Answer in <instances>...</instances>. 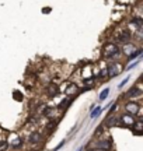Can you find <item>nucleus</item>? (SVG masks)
<instances>
[{"mask_svg": "<svg viewBox=\"0 0 143 151\" xmlns=\"http://www.w3.org/2000/svg\"><path fill=\"white\" fill-rule=\"evenodd\" d=\"M138 63H139V60H138V62H135V63H132V65H129L126 70H131V69H133V67H136V66H138Z\"/></svg>", "mask_w": 143, "mask_h": 151, "instance_id": "4be33fe9", "label": "nucleus"}, {"mask_svg": "<svg viewBox=\"0 0 143 151\" xmlns=\"http://www.w3.org/2000/svg\"><path fill=\"white\" fill-rule=\"evenodd\" d=\"M132 132L135 133L136 136H140L143 133V122L142 119H138V120H135V123L132 124Z\"/></svg>", "mask_w": 143, "mask_h": 151, "instance_id": "1a4fd4ad", "label": "nucleus"}, {"mask_svg": "<svg viewBox=\"0 0 143 151\" xmlns=\"http://www.w3.org/2000/svg\"><path fill=\"white\" fill-rule=\"evenodd\" d=\"M79 151H83V148H79Z\"/></svg>", "mask_w": 143, "mask_h": 151, "instance_id": "5701e85b", "label": "nucleus"}, {"mask_svg": "<svg viewBox=\"0 0 143 151\" xmlns=\"http://www.w3.org/2000/svg\"><path fill=\"white\" fill-rule=\"evenodd\" d=\"M140 53H142V49L139 48V49H136V50H135V52H132V53L129 55V56H128V62H131V60H133V59H136V58H138V56H140Z\"/></svg>", "mask_w": 143, "mask_h": 151, "instance_id": "f3484780", "label": "nucleus"}, {"mask_svg": "<svg viewBox=\"0 0 143 151\" xmlns=\"http://www.w3.org/2000/svg\"><path fill=\"white\" fill-rule=\"evenodd\" d=\"M87 151H95V150H87Z\"/></svg>", "mask_w": 143, "mask_h": 151, "instance_id": "b1692460", "label": "nucleus"}, {"mask_svg": "<svg viewBox=\"0 0 143 151\" xmlns=\"http://www.w3.org/2000/svg\"><path fill=\"white\" fill-rule=\"evenodd\" d=\"M136 48H138V46H136V45H131V43L129 42H126V43H124V48L121 49V52H124V53L126 55V56H129V55L132 53V52H135V50H136Z\"/></svg>", "mask_w": 143, "mask_h": 151, "instance_id": "9b49d317", "label": "nucleus"}, {"mask_svg": "<svg viewBox=\"0 0 143 151\" xmlns=\"http://www.w3.org/2000/svg\"><path fill=\"white\" fill-rule=\"evenodd\" d=\"M116 42L119 43H126V42H131V39H132V32L129 31V29H126V28H124V29H121L119 32L116 34Z\"/></svg>", "mask_w": 143, "mask_h": 151, "instance_id": "39448f33", "label": "nucleus"}, {"mask_svg": "<svg viewBox=\"0 0 143 151\" xmlns=\"http://www.w3.org/2000/svg\"><path fill=\"white\" fill-rule=\"evenodd\" d=\"M65 92H66L67 95H74V94L79 92V87H77L74 83H72V84H69V87L66 88V91Z\"/></svg>", "mask_w": 143, "mask_h": 151, "instance_id": "ddd939ff", "label": "nucleus"}, {"mask_svg": "<svg viewBox=\"0 0 143 151\" xmlns=\"http://www.w3.org/2000/svg\"><path fill=\"white\" fill-rule=\"evenodd\" d=\"M105 126H107V127H115V126H119V118H118V116H114V115H108V119H107Z\"/></svg>", "mask_w": 143, "mask_h": 151, "instance_id": "9d476101", "label": "nucleus"}, {"mask_svg": "<svg viewBox=\"0 0 143 151\" xmlns=\"http://www.w3.org/2000/svg\"><path fill=\"white\" fill-rule=\"evenodd\" d=\"M94 148H97V151H112V144L108 139H100L94 143Z\"/></svg>", "mask_w": 143, "mask_h": 151, "instance_id": "423d86ee", "label": "nucleus"}, {"mask_svg": "<svg viewBox=\"0 0 143 151\" xmlns=\"http://www.w3.org/2000/svg\"><path fill=\"white\" fill-rule=\"evenodd\" d=\"M9 148V143L7 141H0V151H4Z\"/></svg>", "mask_w": 143, "mask_h": 151, "instance_id": "6ab92c4d", "label": "nucleus"}, {"mask_svg": "<svg viewBox=\"0 0 143 151\" xmlns=\"http://www.w3.org/2000/svg\"><path fill=\"white\" fill-rule=\"evenodd\" d=\"M41 141H42V134L39 132H34V133L28 136V143L30 144H39Z\"/></svg>", "mask_w": 143, "mask_h": 151, "instance_id": "6e6552de", "label": "nucleus"}, {"mask_svg": "<svg viewBox=\"0 0 143 151\" xmlns=\"http://www.w3.org/2000/svg\"><path fill=\"white\" fill-rule=\"evenodd\" d=\"M69 102H72V99H69V98H65V99H63V101H62V102L58 105V109H59V111L66 109L67 106H69Z\"/></svg>", "mask_w": 143, "mask_h": 151, "instance_id": "2eb2a0df", "label": "nucleus"}, {"mask_svg": "<svg viewBox=\"0 0 143 151\" xmlns=\"http://www.w3.org/2000/svg\"><path fill=\"white\" fill-rule=\"evenodd\" d=\"M108 94H110V88H104V90L101 91V94L98 95V99L100 101H104L105 98L108 97Z\"/></svg>", "mask_w": 143, "mask_h": 151, "instance_id": "a211bd4d", "label": "nucleus"}, {"mask_svg": "<svg viewBox=\"0 0 143 151\" xmlns=\"http://www.w3.org/2000/svg\"><path fill=\"white\" fill-rule=\"evenodd\" d=\"M118 118H119V124H122L124 127H132V124L135 123V120H136L133 115H131V113H128V112L119 115Z\"/></svg>", "mask_w": 143, "mask_h": 151, "instance_id": "20e7f679", "label": "nucleus"}, {"mask_svg": "<svg viewBox=\"0 0 143 151\" xmlns=\"http://www.w3.org/2000/svg\"><path fill=\"white\" fill-rule=\"evenodd\" d=\"M103 56L110 62H118L121 56V48L114 42H107L103 48Z\"/></svg>", "mask_w": 143, "mask_h": 151, "instance_id": "f257e3e1", "label": "nucleus"}, {"mask_svg": "<svg viewBox=\"0 0 143 151\" xmlns=\"http://www.w3.org/2000/svg\"><path fill=\"white\" fill-rule=\"evenodd\" d=\"M46 92H48V95H49L51 98H55L56 95L59 94V88H58L56 84H49L48 88H46Z\"/></svg>", "mask_w": 143, "mask_h": 151, "instance_id": "f8f14e48", "label": "nucleus"}, {"mask_svg": "<svg viewBox=\"0 0 143 151\" xmlns=\"http://www.w3.org/2000/svg\"><path fill=\"white\" fill-rule=\"evenodd\" d=\"M90 78V77H94V74H93V71H91V67L88 66V67H84L83 69V78Z\"/></svg>", "mask_w": 143, "mask_h": 151, "instance_id": "dca6fc26", "label": "nucleus"}, {"mask_svg": "<svg viewBox=\"0 0 143 151\" xmlns=\"http://www.w3.org/2000/svg\"><path fill=\"white\" fill-rule=\"evenodd\" d=\"M128 81H129V77H126V78H125V80L122 81V83H119V86H118V87H119V88H122V87L125 86V84H126Z\"/></svg>", "mask_w": 143, "mask_h": 151, "instance_id": "412c9836", "label": "nucleus"}, {"mask_svg": "<svg viewBox=\"0 0 143 151\" xmlns=\"http://www.w3.org/2000/svg\"><path fill=\"white\" fill-rule=\"evenodd\" d=\"M101 111H103V108H101L100 105L98 106H94V108L91 109V113H90V119H95L100 113H101Z\"/></svg>", "mask_w": 143, "mask_h": 151, "instance_id": "4468645a", "label": "nucleus"}, {"mask_svg": "<svg viewBox=\"0 0 143 151\" xmlns=\"http://www.w3.org/2000/svg\"><path fill=\"white\" fill-rule=\"evenodd\" d=\"M65 143H66V140H62L61 143H59V144H58V146H56L55 148H53V151H59V150H61V148H62V147L65 146Z\"/></svg>", "mask_w": 143, "mask_h": 151, "instance_id": "aec40b11", "label": "nucleus"}, {"mask_svg": "<svg viewBox=\"0 0 143 151\" xmlns=\"http://www.w3.org/2000/svg\"><path fill=\"white\" fill-rule=\"evenodd\" d=\"M142 111V104L139 102V101H135V99H132V101H128L126 104H125V112L131 113V115H136L138 112H140Z\"/></svg>", "mask_w": 143, "mask_h": 151, "instance_id": "f03ea898", "label": "nucleus"}, {"mask_svg": "<svg viewBox=\"0 0 143 151\" xmlns=\"http://www.w3.org/2000/svg\"><path fill=\"white\" fill-rule=\"evenodd\" d=\"M142 92L143 91H142V88H140V86H135L126 92V97L132 98V99H135V98H142Z\"/></svg>", "mask_w": 143, "mask_h": 151, "instance_id": "0eeeda50", "label": "nucleus"}, {"mask_svg": "<svg viewBox=\"0 0 143 151\" xmlns=\"http://www.w3.org/2000/svg\"><path fill=\"white\" fill-rule=\"evenodd\" d=\"M107 71H108V77L112 78V77L118 76L124 70H122V65L119 62H110V65L107 66Z\"/></svg>", "mask_w": 143, "mask_h": 151, "instance_id": "7ed1b4c3", "label": "nucleus"}]
</instances>
